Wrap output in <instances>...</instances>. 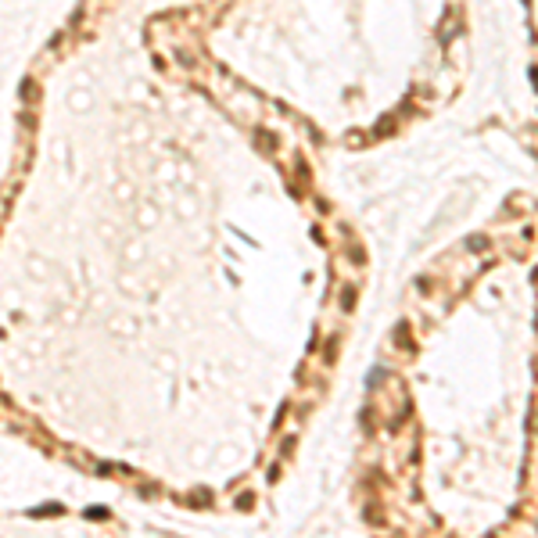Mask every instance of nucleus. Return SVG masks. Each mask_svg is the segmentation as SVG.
<instances>
[{"instance_id": "obj_4", "label": "nucleus", "mask_w": 538, "mask_h": 538, "mask_svg": "<svg viewBox=\"0 0 538 538\" xmlns=\"http://www.w3.org/2000/svg\"><path fill=\"white\" fill-rule=\"evenodd\" d=\"M466 248H470V251H485V248H488V240L481 237V233H474V237H466Z\"/></svg>"}, {"instance_id": "obj_2", "label": "nucleus", "mask_w": 538, "mask_h": 538, "mask_svg": "<svg viewBox=\"0 0 538 538\" xmlns=\"http://www.w3.org/2000/svg\"><path fill=\"white\" fill-rule=\"evenodd\" d=\"M54 513H61V506H58V502H47V506L32 510V517H54Z\"/></svg>"}, {"instance_id": "obj_9", "label": "nucleus", "mask_w": 538, "mask_h": 538, "mask_svg": "<svg viewBox=\"0 0 538 538\" xmlns=\"http://www.w3.org/2000/svg\"><path fill=\"white\" fill-rule=\"evenodd\" d=\"M334 356H337V341H330L327 345V362H334Z\"/></svg>"}, {"instance_id": "obj_5", "label": "nucleus", "mask_w": 538, "mask_h": 538, "mask_svg": "<svg viewBox=\"0 0 538 538\" xmlns=\"http://www.w3.org/2000/svg\"><path fill=\"white\" fill-rule=\"evenodd\" d=\"M258 144H262V151H273V147H277V136L273 133H258Z\"/></svg>"}, {"instance_id": "obj_10", "label": "nucleus", "mask_w": 538, "mask_h": 538, "mask_svg": "<svg viewBox=\"0 0 538 538\" xmlns=\"http://www.w3.org/2000/svg\"><path fill=\"white\" fill-rule=\"evenodd\" d=\"M86 517H94V520H104V517H108V510H101V506H97V510H90Z\"/></svg>"}, {"instance_id": "obj_1", "label": "nucleus", "mask_w": 538, "mask_h": 538, "mask_svg": "<svg viewBox=\"0 0 538 538\" xmlns=\"http://www.w3.org/2000/svg\"><path fill=\"white\" fill-rule=\"evenodd\" d=\"M190 502H194V506H212V491L208 488H194L190 491Z\"/></svg>"}, {"instance_id": "obj_8", "label": "nucleus", "mask_w": 538, "mask_h": 538, "mask_svg": "<svg viewBox=\"0 0 538 538\" xmlns=\"http://www.w3.org/2000/svg\"><path fill=\"white\" fill-rule=\"evenodd\" d=\"M251 502H255V499L244 491V495H237V510H251Z\"/></svg>"}, {"instance_id": "obj_7", "label": "nucleus", "mask_w": 538, "mask_h": 538, "mask_svg": "<svg viewBox=\"0 0 538 538\" xmlns=\"http://www.w3.org/2000/svg\"><path fill=\"white\" fill-rule=\"evenodd\" d=\"M391 129H395V119H381L377 122V136H387Z\"/></svg>"}, {"instance_id": "obj_3", "label": "nucleus", "mask_w": 538, "mask_h": 538, "mask_svg": "<svg viewBox=\"0 0 538 538\" xmlns=\"http://www.w3.org/2000/svg\"><path fill=\"white\" fill-rule=\"evenodd\" d=\"M341 308H356V287H345V291H341Z\"/></svg>"}, {"instance_id": "obj_6", "label": "nucleus", "mask_w": 538, "mask_h": 538, "mask_svg": "<svg viewBox=\"0 0 538 538\" xmlns=\"http://www.w3.org/2000/svg\"><path fill=\"white\" fill-rule=\"evenodd\" d=\"M22 97H26V101H36V83H32V79L22 83Z\"/></svg>"}]
</instances>
